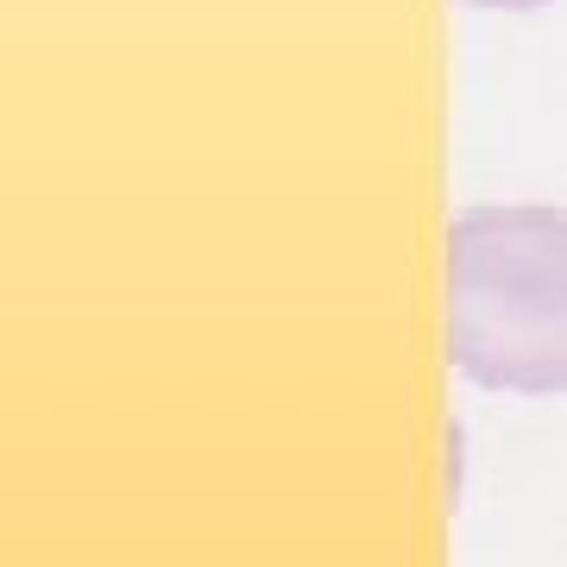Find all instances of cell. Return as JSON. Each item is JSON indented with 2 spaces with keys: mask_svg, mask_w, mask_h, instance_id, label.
I'll list each match as a JSON object with an SVG mask.
<instances>
[{
  "mask_svg": "<svg viewBox=\"0 0 567 567\" xmlns=\"http://www.w3.org/2000/svg\"><path fill=\"white\" fill-rule=\"evenodd\" d=\"M447 360L486 391H567V215L466 208L447 227Z\"/></svg>",
  "mask_w": 567,
  "mask_h": 567,
  "instance_id": "obj_1",
  "label": "cell"
},
{
  "mask_svg": "<svg viewBox=\"0 0 567 567\" xmlns=\"http://www.w3.org/2000/svg\"><path fill=\"white\" fill-rule=\"evenodd\" d=\"M466 7H498V13H536V7H555V0H466Z\"/></svg>",
  "mask_w": 567,
  "mask_h": 567,
  "instance_id": "obj_2",
  "label": "cell"
}]
</instances>
